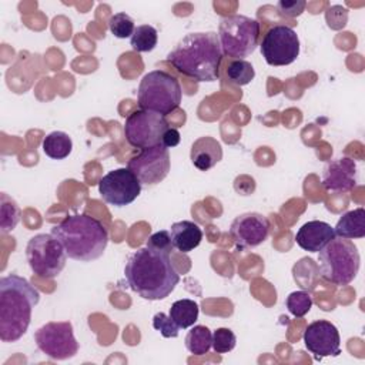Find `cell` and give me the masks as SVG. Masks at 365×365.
Here are the masks:
<instances>
[{
    "instance_id": "cell-1",
    "label": "cell",
    "mask_w": 365,
    "mask_h": 365,
    "mask_svg": "<svg viewBox=\"0 0 365 365\" xmlns=\"http://www.w3.org/2000/svg\"><path fill=\"white\" fill-rule=\"evenodd\" d=\"M124 277L130 288L148 301L167 298L180 282L170 254L148 247L138 248L128 257Z\"/></svg>"
},
{
    "instance_id": "cell-2",
    "label": "cell",
    "mask_w": 365,
    "mask_h": 365,
    "mask_svg": "<svg viewBox=\"0 0 365 365\" xmlns=\"http://www.w3.org/2000/svg\"><path fill=\"white\" fill-rule=\"evenodd\" d=\"M222 56L215 31H197L185 34L168 53L167 61L195 81H215Z\"/></svg>"
},
{
    "instance_id": "cell-3",
    "label": "cell",
    "mask_w": 365,
    "mask_h": 365,
    "mask_svg": "<svg viewBox=\"0 0 365 365\" xmlns=\"http://www.w3.org/2000/svg\"><path fill=\"white\" fill-rule=\"evenodd\" d=\"M40 292L24 277L9 274L0 278V339L16 342L27 331L31 311Z\"/></svg>"
},
{
    "instance_id": "cell-4",
    "label": "cell",
    "mask_w": 365,
    "mask_h": 365,
    "mask_svg": "<svg viewBox=\"0 0 365 365\" xmlns=\"http://www.w3.org/2000/svg\"><path fill=\"white\" fill-rule=\"evenodd\" d=\"M51 235L63 245L68 258L80 262L98 259L108 244L107 228L88 214L66 217L51 228Z\"/></svg>"
},
{
    "instance_id": "cell-5",
    "label": "cell",
    "mask_w": 365,
    "mask_h": 365,
    "mask_svg": "<svg viewBox=\"0 0 365 365\" xmlns=\"http://www.w3.org/2000/svg\"><path fill=\"white\" fill-rule=\"evenodd\" d=\"M182 97L180 81L170 73L153 70L147 73L137 90V103L141 110H148L167 115L174 111Z\"/></svg>"
},
{
    "instance_id": "cell-6",
    "label": "cell",
    "mask_w": 365,
    "mask_h": 365,
    "mask_svg": "<svg viewBox=\"0 0 365 365\" xmlns=\"http://www.w3.org/2000/svg\"><path fill=\"white\" fill-rule=\"evenodd\" d=\"M359 252L346 238L335 237L319 251L321 277L335 285H348L359 271Z\"/></svg>"
},
{
    "instance_id": "cell-7",
    "label": "cell",
    "mask_w": 365,
    "mask_h": 365,
    "mask_svg": "<svg viewBox=\"0 0 365 365\" xmlns=\"http://www.w3.org/2000/svg\"><path fill=\"white\" fill-rule=\"evenodd\" d=\"M217 34L222 54L234 60H244L258 46L259 23L244 14H231L221 19Z\"/></svg>"
},
{
    "instance_id": "cell-8",
    "label": "cell",
    "mask_w": 365,
    "mask_h": 365,
    "mask_svg": "<svg viewBox=\"0 0 365 365\" xmlns=\"http://www.w3.org/2000/svg\"><path fill=\"white\" fill-rule=\"evenodd\" d=\"M26 258L36 275L51 279L64 269L67 254L51 234H37L26 245Z\"/></svg>"
},
{
    "instance_id": "cell-9",
    "label": "cell",
    "mask_w": 365,
    "mask_h": 365,
    "mask_svg": "<svg viewBox=\"0 0 365 365\" xmlns=\"http://www.w3.org/2000/svg\"><path fill=\"white\" fill-rule=\"evenodd\" d=\"M168 127L164 115L140 108L127 115L124 137L131 147L147 150L163 144V135Z\"/></svg>"
},
{
    "instance_id": "cell-10",
    "label": "cell",
    "mask_w": 365,
    "mask_h": 365,
    "mask_svg": "<svg viewBox=\"0 0 365 365\" xmlns=\"http://www.w3.org/2000/svg\"><path fill=\"white\" fill-rule=\"evenodd\" d=\"M37 348L51 359L66 361L78 352V342L68 321H51L34 332Z\"/></svg>"
},
{
    "instance_id": "cell-11",
    "label": "cell",
    "mask_w": 365,
    "mask_h": 365,
    "mask_svg": "<svg viewBox=\"0 0 365 365\" xmlns=\"http://www.w3.org/2000/svg\"><path fill=\"white\" fill-rule=\"evenodd\" d=\"M261 54L269 66H288L299 56L298 34L285 24L272 26L262 37Z\"/></svg>"
},
{
    "instance_id": "cell-12",
    "label": "cell",
    "mask_w": 365,
    "mask_h": 365,
    "mask_svg": "<svg viewBox=\"0 0 365 365\" xmlns=\"http://www.w3.org/2000/svg\"><path fill=\"white\" fill-rule=\"evenodd\" d=\"M101 198L114 207L131 204L141 192V182L128 168H115L108 171L98 181Z\"/></svg>"
},
{
    "instance_id": "cell-13",
    "label": "cell",
    "mask_w": 365,
    "mask_h": 365,
    "mask_svg": "<svg viewBox=\"0 0 365 365\" xmlns=\"http://www.w3.org/2000/svg\"><path fill=\"white\" fill-rule=\"evenodd\" d=\"M171 160L168 148L163 144L141 150L128 160L127 168L134 173L141 185H155L161 182L170 171Z\"/></svg>"
},
{
    "instance_id": "cell-14",
    "label": "cell",
    "mask_w": 365,
    "mask_h": 365,
    "mask_svg": "<svg viewBox=\"0 0 365 365\" xmlns=\"http://www.w3.org/2000/svg\"><path fill=\"white\" fill-rule=\"evenodd\" d=\"M302 341L305 348L315 356V359L338 356L341 354L339 332L336 327L327 319L311 322L304 331Z\"/></svg>"
},
{
    "instance_id": "cell-15",
    "label": "cell",
    "mask_w": 365,
    "mask_h": 365,
    "mask_svg": "<svg viewBox=\"0 0 365 365\" xmlns=\"http://www.w3.org/2000/svg\"><path fill=\"white\" fill-rule=\"evenodd\" d=\"M269 220L259 212H244L234 218L230 235L240 248H254L262 244L269 235Z\"/></svg>"
},
{
    "instance_id": "cell-16",
    "label": "cell",
    "mask_w": 365,
    "mask_h": 365,
    "mask_svg": "<svg viewBox=\"0 0 365 365\" xmlns=\"http://www.w3.org/2000/svg\"><path fill=\"white\" fill-rule=\"evenodd\" d=\"M322 185L332 192L351 191L356 185V164L349 157L329 161L322 170Z\"/></svg>"
},
{
    "instance_id": "cell-17",
    "label": "cell",
    "mask_w": 365,
    "mask_h": 365,
    "mask_svg": "<svg viewBox=\"0 0 365 365\" xmlns=\"http://www.w3.org/2000/svg\"><path fill=\"white\" fill-rule=\"evenodd\" d=\"M335 238L334 228L319 220L305 222L295 234L297 244L309 252H319L331 240Z\"/></svg>"
},
{
    "instance_id": "cell-18",
    "label": "cell",
    "mask_w": 365,
    "mask_h": 365,
    "mask_svg": "<svg viewBox=\"0 0 365 365\" xmlns=\"http://www.w3.org/2000/svg\"><path fill=\"white\" fill-rule=\"evenodd\" d=\"M190 158L195 168L207 171L222 160L221 143L210 135L200 137L191 145Z\"/></svg>"
},
{
    "instance_id": "cell-19",
    "label": "cell",
    "mask_w": 365,
    "mask_h": 365,
    "mask_svg": "<svg viewBox=\"0 0 365 365\" xmlns=\"http://www.w3.org/2000/svg\"><path fill=\"white\" fill-rule=\"evenodd\" d=\"M170 237L173 247L180 252L187 254L200 245L202 240V231L198 224L182 220L171 225Z\"/></svg>"
},
{
    "instance_id": "cell-20",
    "label": "cell",
    "mask_w": 365,
    "mask_h": 365,
    "mask_svg": "<svg viewBox=\"0 0 365 365\" xmlns=\"http://www.w3.org/2000/svg\"><path fill=\"white\" fill-rule=\"evenodd\" d=\"M335 237L354 240L365 237V208L358 207L346 211L334 227Z\"/></svg>"
},
{
    "instance_id": "cell-21",
    "label": "cell",
    "mask_w": 365,
    "mask_h": 365,
    "mask_svg": "<svg viewBox=\"0 0 365 365\" xmlns=\"http://www.w3.org/2000/svg\"><path fill=\"white\" fill-rule=\"evenodd\" d=\"M44 154L53 160H63L70 155L73 150V141L64 131H51L41 143Z\"/></svg>"
},
{
    "instance_id": "cell-22",
    "label": "cell",
    "mask_w": 365,
    "mask_h": 365,
    "mask_svg": "<svg viewBox=\"0 0 365 365\" xmlns=\"http://www.w3.org/2000/svg\"><path fill=\"white\" fill-rule=\"evenodd\" d=\"M200 307L195 301L184 298L175 301L170 308V317L171 319L178 325V328L185 329L194 325V322L198 319Z\"/></svg>"
},
{
    "instance_id": "cell-23",
    "label": "cell",
    "mask_w": 365,
    "mask_h": 365,
    "mask_svg": "<svg viewBox=\"0 0 365 365\" xmlns=\"http://www.w3.org/2000/svg\"><path fill=\"white\" fill-rule=\"evenodd\" d=\"M185 348L192 355H204L212 345V332L205 325H195L185 335Z\"/></svg>"
},
{
    "instance_id": "cell-24",
    "label": "cell",
    "mask_w": 365,
    "mask_h": 365,
    "mask_svg": "<svg viewBox=\"0 0 365 365\" xmlns=\"http://www.w3.org/2000/svg\"><path fill=\"white\" fill-rule=\"evenodd\" d=\"M20 221V207L6 192L0 194V231L7 234L16 228Z\"/></svg>"
},
{
    "instance_id": "cell-25",
    "label": "cell",
    "mask_w": 365,
    "mask_h": 365,
    "mask_svg": "<svg viewBox=\"0 0 365 365\" xmlns=\"http://www.w3.org/2000/svg\"><path fill=\"white\" fill-rule=\"evenodd\" d=\"M158 41V33L157 30L150 24H141L137 26L133 36L130 37V44L134 51L145 53L155 48Z\"/></svg>"
},
{
    "instance_id": "cell-26",
    "label": "cell",
    "mask_w": 365,
    "mask_h": 365,
    "mask_svg": "<svg viewBox=\"0 0 365 365\" xmlns=\"http://www.w3.org/2000/svg\"><path fill=\"white\" fill-rule=\"evenodd\" d=\"M228 81L237 86H245L251 83V80L255 77V70L252 64L247 60H232L228 63L225 70Z\"/></svg>"
},
{
    "instance_id": "cell-27",
    "label": "cell",
    "mask_w": 365,
    "mask_h": 365,
    "mask_svg": "<svg viewBox=\"0 0 365 365\" xmlns=\"http://www.w3.org/2000/svg\"><path fill=\"white\" fill-rule=\"evenodd\" d=\"M285 305L294 317L301 318L309 312L312 307V297L305 291H294L287 297Z\"/></svg>"
},
{
    "instance_id": "cell-28",
    "label": "cell",
    "mask_w": 365,
    "mask_h": 365,
    "mask_svg": "<svg viewBox=\"0 0 365 365\" xmlns=\"http://www.w3.org/2000/svg\"><path fill=\"white\" fill-rule=\"evenodd\" d=\"M108 29L117 38H127L131 37L135 26L134 20L127 13H115L108 20Z\"/></svg>"
},
{
    "instance_id": "cell-29",
    "label": "cell",
    "mask_w": 365,
    "mask_h": 365,
    "mask_svg": "<svg viewBox=\"0 0 365 365\" xmlns=\"http://www.w3.org/2000/svg\"><path fill=\"white\" fill-rule=\"evenodd\" d=\"M237 338L230 328H217L212 332V349L217 354H227L235 348Z\"/></svg>"
},
{
    "instance_id": "cell-30",
    "label": "cell",
    "mask_w": 365,
    "mask_h": 365,
    "mask_svg": "<svg viewBox=\"0 0 365 365\" xmlns=\"http://www.w3.org/2000/svg\"><path fill=\"white\" fill-rule=\"evenodd\" d=\"M153 328L160 331L164 338H177L180 331L178 325L171 319V317L164 312H157L153 317Z\"/></svg>"
},
{
    "instance_id": "cell-31",
    "label": "cell",
    "mask_w": 365,
    "mask_h": 365,
    "mask_svg": "<svg viewBox=\"0 0 365 365\" xmlns=\"http://www.w3.org/2000/svg\"><path fill=\"white\" fill-rule=\"evenodd\" d=\"M325 21L329 29L341 30L348 23V10L339 4L331 6L325 11Z\"/></svg>"
},
{
    "instance_id": "cell-32",
    "label": "cell",
    "mask_w": 365,
    "mask_h": 365,
    "mask_svg": "<svg viewBox=\"0 0 365 365\" xmlns=\"http://www.w3.org/2000/svg\"><path fill=\"white\" fill-rule=\"evenodd\" d=\"M307 3L304 0H281L277 3V10L282 17H297L304 13Z\"/></svg>"
},
{
    "instance_id": "cell-33",
    "label": "cell",
    "mask_w": 365,
    "mask_h": 365,
    "mask_svg": "<svg viewBox=\"0 0 365 365\" xmlns=\"http://www.w3.org/2000/svg\"><path fill=\"white\" fill-rule=\"evenodd\" d=\"M145 247L148 248H153V250H157V251H163V252H167L170 254L171 250L174 248L173 244H171V237H170V231H158L155 234H153L151 237H148L147 240V244Z\"/></svg>"
},
{
    "instance_id": "cell-34",
    "label": "cell",
    "mask_w": 365,
    "mask_h": 365,
    "mask_svg": "<svg viewBox=\"0 0 365 365\" xmlns=\"http://www.w3.org/2000/svg\"><path fill=\"white\" fill-rule=\"evenodd\" d=\"M180 140H181V135L178 130L168 127V130L163 135V145L167 148H171V147H175L180 143Z\"/></svg>"
}]
</instances>
